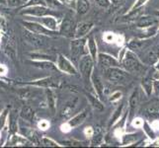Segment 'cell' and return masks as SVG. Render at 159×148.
<instances>
[{
    "label": "cell",
    "instance_id": "obj_19",
    "mask_svg": "<svg viewBox=\"0 0 159 148\" xmlns=\"http://www.w3.org/2000/svg\"><path fill=\"white\" fill-rule=\"evenodd\" d=\"M150 45L149 41H136L134 40L129 43V47L134 51H141V49L146 48Z\"/></svg>",
    "mask_w": 159,
    "mask_h": 148
},
{
    "label": "cell",
    "instance_id": "obj_31",
    "mask_svg": "<svg viewBox=\"0 0 159 148\" xmlns=\"http://www.w3.org/2000/svg\"><path fill=\"white\" fill-rule=\"evenodd\" d=\"M10 128L12 131L17 130V116L15 114V112L11 113L10 116Z\"/></svg>",
    "mask_w": 159,
    "mask_h": 148
},
{
    "label": "cell",
    "instance_id": "obj_7",
    "mask_svg": "<svg viewBox=\"0 0 159 148\" xmlns=\"http://www.w3.org/2000/svg\"><path fill=\"white\" fill-rule=\"evenodd\" d=\"M75 29L76 26L74 25V21L72 18L66 16L62 21L61 26H60V34L65 37H72L75 36Z\"/></svg>",
    "mask_w": 159,
    "mask_h": 148
},
{
    "label": "cell",
    "instance_id": "obj_8",
    "mask_svg": "<svg viewBox=\"0 0 159 148\" xmlns=\"http://www.w3.org/2000/svg\"><path fill=\"white\" fill-rule=\"evenodd\" d=\"M98 63L99 65L104 68V69H107V68H110V67H118L120 63L119 61L114 58L113 56H109V54H106V53H99L98 54Z\"/></svg>",
    "mask_w": 159,
    "mask_h": 148
},
{
    "label": "cell",
    "instance_id": "obj_17",
    "mask_svg": "<svg viewBox=\"0 0 159 148\" xmlns=\"http://www.w3.org/2000/svg\"><path fill=\"white\" fill-rule=\"evenodd\" d=\"M158 23V21L149 16H144V17H140L138 22H136V26L139 28H148V27H154Z\"/></svg>",
    "mask_w": 159,
    "mask_h": 148
},
{
    "label": "cell",
    "instance_id": "obj_38",
    "mask_svg": "<svg viewBox=\"0 0 159 148\" xmlns=\"http://www.w3.org/2000/svg\"><path fill=\"white\" fill-rule=\"evenodd\" d=\"M32 57H34V58H45V59H50V60H53L54 56H48V54H40V53H38V54H32Z\"/></svg>",
    "mask_w": 159,
    "mask_h": 148
},
{
    "label": "cell",
    "instance_id": "obj_55",
    "mask_svg": "<svg viewBox=\"0 0 159 148\" xmlns=\"http://www.w3.org/2000/svg\"><path fill=\"white\" fill-rule=\"evenodd\" d=\"M0 136H1V134H0Z\"/></svg>",
    "mask_w": 159,
    "mask_h": 148
},
{
    "label": "cell",
    "instance_id": "obj_48",
    "mask_svg": "<svg viewBox=\"0 0 159 148\" xmlns=\"http://www.w3.org/2000/svg\"><path fill=\"white\" fill-rule=\"evenodd\" d=\"M5 119H6V112H4L2 116H0V129L3 128V124L5 123Z\"/></svg>",
    "mask_w": 159,
    "mask_h": 148
},
{
    "label": "cell",
    "instance_id": "obj_16",
    "mask_svg": "<svg viewBox=\"0 0 159 148\" xmlns=\"http://www.w3.org/2000/svg\"><path fill=\"white\" fill-rule=\"evenodd\" d=\"M91 81H92V84H93V86H94V88L96 90V93L98 94V96L102 98L104 96V84H103L101 78L99 77V75L96 74L95 72L92 73Z\"/></svg>",
    "mask_w": 159,
    "mask_h": 148
},
{
    "label": "cell",
    "instance_id": "obj_20",
    "mask_svg": "<svg viewBox=\"0 0 159 148\" xmlns=\"http://www.w3.org/2000/svg\"><path fill=\"white\" fill-rule=\"evenodd\" d=\"M90 9V3L88 0H77L76 2V10L77 13L80 15H84L89 11Z\"/></svg>",
    "mask_w": 159,
    "mask_h": 148
},
{
    "label": "cell",
    "instance_id": "obj_47",
    "mask_svg": "<svg viewBox=\"0 0 159 148\" xmlns=\"http://www.w3.org/2000/svg\"><path fill=\"white\" fill-rule=\"evenodd\" d=\"M71 128H72L70 127L68 123L61 125V130L63 131V132H68V131H70V129H71Z\"/></svg>",
    "mask_w": 159,
    "mask_h": 148
},
{
    "label": "cell",
    "instance_id": "obj_35",
    "mask_svg": "<svg viewBox=\"0 0 159 148\" xmlns=\"http://www.w3.org/2000/svg\"><path fill=\"white\" fill-rule=\"evenodd\" d=\"M120 98H122V92L117 91V92L113 93V94L110 96L109 100H110V102H116V101L120 100Z\"/></svg>",
    "mask_w": 159,
    "mask_h": 148
},
{
    "label": "cell",
    "instance_id": "obj_40",
    "mask_svg": "<svg viewBox=\"0 0 159 148\" xmlns=\"http://www.w3.org/2000/svg\"><path fill=\"white\" fill-rule=\"evenodd\" d=\"M7 3L11 7H17L21 5V0H7Z\"/></svg>",
    "mask_w": 159,
    "mask_h": 148
},
{
    "label": "cell",
    "instance_id": "obj_26",
    "mask_svg": "<svg viewBox=\"0 0 159 148\" xmlns=\"http://www.w3.org/2000/svg\"><path fill=\"white\" fill-rule=\"evenodd\" d=\"M86 97L89 100V102H90V104L92 105V107L94 108L95 110H97V111H103V110H104V106L102 105V103L100 102L99 99H97L96 97H94V96L91 95V94H86Z\"/></svg>",
    "mask_w": 159,
    "mask_h": 148
},
{
    "label": "cell",
    "instance_id": "obj_4",
    "mask_svg": "<svg viewBox=\"0 0 159 148\" xmlns=\"http://www.w3.org/2000/svg\"><path fill=\"white\" fill-rule=\"evenodd\" d=\"M23 38L24 40L30 43L31 46L35 47H42L47 43L48 39L43 37V35H39L36 33H33L31 31H25L23 32Z\"/></svg>",
    "mask_w": 159,
    "mask_h": 148
},
{
    "label": "cell",
    "instance_id": "obj_50",
    "mask_svg": "<svg viewBox=\"0 0 159 148\" xmlns=\"http://www.w3.org/2000/svg\"><path fill=\"white\" fill-rule=\"evenodd\" d=\"M154 77H155L156 79H159V72L155 73V75H154Z\"/></svg>",
    "mask_w": 159,
    "mask_h": 148
},
{
    "label": "cell",
    "instance_id": "obj_2",
    "mask_svg": "<svg viewBox=\"0 0 159 148\" xmlns=\"http://www.w3.org/2000/svg\"><path fill=\"white\" fill-rule=\"evenodd\" d=\"M123 65L125 69L130 73H140L141 71L144 70L143 65L140 63L138 57H136L131 52H128L125 53V56L123 61Z\"/></svg>",
    "mask_w": 159,
    "mask_h": 148
},
{
    "label": "cell",
    "instance_id": "obj_44",
    "mask_svg": "<svg viewBox=\"0 0 159 148\" xmlns=\"http://www.w3.org/2000/svg\"><path fill=\"white\" fill-rule=\"evenodd\" d=\"M85 134L87 137H92L93 135H94V129H93L91 127H88L85 128Z\"/></svg>",
    "mask_w": 159,
    "mask_h": 148
},
{
    "label": "cell",
    "instance_id": "obj_42",
    "mask_svg": "<svg viewBox=\"0 0 159 148\" xmlns=\"http://www.w3.org/2000/svg\"><path fill=\"white\" fill-rule=\"evenodd\" d=\"M135 139L134 135H125L124 137V144H127V143H130L131 141H134Z\"/></svg>",
    "mask_w": 159,
    "mask_h": 148
},
{
    "label": "cell",
    "instance_id": "obj_24",
    "mask_svg": "<svg viewBox=\"0 0 159 148\" xmlns=\"http://www.w3.org/2000/svg\"><path fill=\"white\" fill-rule=\"evenodd\" d=\"M47 99H48V108L52 111V114H54L56 112V107H57V102H56V96H54L53 92L51 89L47 90Z\"/></svg>",
    "mask_w": 159,
    "mask_h": 148
},
{
    "label": "cell",
    "instance_id": "obj_37",
    "mask_svg": "<svg viewBox=\"0 0 159 148\" xmlns=\"http://www.w3.org/2000/svg\"><path fill=\"white\" fill-rule=\"evenodd\" d=\"M144 125V123H143V120H142L141 119H139V118H136V119H134V120H133V127L134 128H142Z\"/></svg>",
    "mask_w": 159,
    "mask_h": 148
},
{
    "label": "cell",
    "instance_id": "obj_43",
    "mask_svg": "<svg viewBox=\"0 0 159 148\" xmlns=\"http://www.w3.org/2000/svg\"><path fill=\"white\" fill-rule=\"evenodd\" d=\"M147 1H148V0H138V1L135 2V4L134 5V9H139L142 5H144Z\"/></svg>",
    "mask_w": 159,
    "mask_h": 148
},
{
    "label": "cell",
    "instance_id": "obj_23",
    "mask_svg": "<svg viewBox=\"0 0 159 148\" xmlns=\"http://www.w3.org/2000/svg\"><path fill=\"white\" fill-rule=\"evenodd\" d=\"M40 22L45 27H47L48 29H50L52 31H54V30L57 29V21L54 20V18H52V17H43V18H41Z\"/></svg>",
    "mask_w": 159,
    "mask_h": 148
},
{
    "label": "cell",
    "instance_id": "obj_49",
    "mask_svg": "<svg viewBox=\"0 0 159 148\" xmlns=\"http://www.w3.org/2000/svg\"><path fill=\"white\" fill-rule=\"evenodd\" d=\"M7 72V68L6 66H4L3 64H0V75H4Z\"/></svg>",
    "mask_w": 159,
    "mask_h": 148
},
{
    "label": "cell",
    "instance_id": "obj_32",
    "mask_svg": "<svg viewBox=\"0 0 159 148\" xmlns=\"http://www.w3.org/2000/svg\"><path fill=\"white\" fill-rule=\"evenodd\" d=\"M94 2L102 8H108L111 5V0H94Z\"/></svg>",
    "mask_w": 159,
    "mask_h": 148
},
{
    "label": "cell",
    "instance_id": "obj_34",
    "mask_svg": "<svg viewBox=\"0 0 159 148\" xmlns=\"http://www.w3.org/2000/svg\"><path fill=\"white\" fill-rule=\"evenodd\" d=\"M43 144L45 146H51V147H56L57 146V144L54 142L53 140H52L51 138H48V137H43Z\"/></svg>",
    "mask_w": 159,
    "mask_h": 148
},
{
    "label": "cell",
    "instance_id": "obj_22",
    "mask_svg": "<svg viewBox=\"0 0 159 148\" xmlns=\"http://www.w3.org/2000/svg\"><path fill=\"white\" fill-rule=\"evenodd\" d=\"M5 52L6 54L11 57L12 59L15 58V56H16V45H15V42H14V39H9L7 43H6V47H5Z\"/></svg>",
    "mask_w": 159,
    "mask_h": 148
},
{
    "label": "cell",
    "instance_id": "obj_27",
    "mask_svg": "<svg viewBox=\"0 0 159 148\" xmlns=\"http://www.w3.org/2000/svg\"><path fill=\"white\" fill-rule=\"evenodd\" d=\"M21 117L26 120H32L34 118V111L29 106H24L21 110Z\"/></svg>",
    "mask_w": 159,
    "mask_h": 148
},
{
    "label": "cell",
    "instance_id": "obj_14",
    "mask_svg": "<svg viewBox=\"0 0 159 148\" xmlns=\"http://www.w3.org/2000/svg\"><path fill=\"white\" fill-rule=\"evenodd\" d=\"M59 83H60V81L57 78L48 77V78L35 82L34 85L40 86V87H45V88H56V87L59 86Z\"/></svg>",
    "mask_w": 159,
    "mask_h": 148
},
{
    "label": "cell",
    "instance_id": "obj_5",
    "mask_svg": "<svg viewBox=\"0 0 159 148\" xmlns=\"http://www.w3.org/2000/svg\"><path fill=\"white\" fill-rule=\"evenodd\" d=\"M57 68L60 71H62V72H65L67 74H71V75L77 74V70L75 69L73 64L71 63L66 57L63 56L62 54H59V56H57Z\"/></svg>",
    "mask_w": 159,
    "mask_h": 148
},
{
    "label": "cell",
    "instance_id": "obj_53",
    "mask_svg": "<svg viewBox=\"0 0 159 148\" xmlns=\"http://www.w3.org/2000/svg\"><path fill=\"white\" fill-rule=\"evenodd\" d=\"M155 14H156L157 16H159V11H157V12H155Z\"/></svg>",
    "mask_w": 159,
    "mask_h": 148
},
{
    "label": "cell",
    "instance_id": "obj_45",
    "mask_svg": "<svg viewBox=\"0 0 159 148\" xmlns=\"http://www.w3.org/2000/svg\"><path fill=\"white\" fill-rule=\"evenodd\" d=\"M43 0H30V2L27 4V6H33V5H39V4H43Z\"/></svg>",
    "mask_w": 159,
    "mask_h": 148
},
{
    "label": "cell",
    "instance_id": "obj_54",
    "mask_svg": "<svg viewBox=\"0 0 159 148\" xmlns=\"http://www.w3.org/2000/svg\"><path fill=\"white\" fill-rule=\"evenodd\" d=\"M0 106H1V101H0Z\"/></svg>",
    "mask_w": 159,
    "mask_h": 148
},
{
    "label": "cell",
    "instance_id": "obj_39",
    "mask_svg": "<svg viewBox=\"0 0 159 148\" xmlns=\"http://www.w3.org/2000/svg\"><path fill=\"white\" fill-rule=\"evenodd\" d=\"M39 128H41V129H48V128H50V123L48 122H47V120H41V122L39 123Z\"/></svg>",
    "mask_w": 159,
    "mask_h": 148
},
{
    "label": "cell",
    "instance_id": "obj_13",
    "mask_svg": "<svg viewBox=\"0 0 159 148\" xmlns=\"http://www.w3.org/2000/svg\"><path fill=\"white\" fill-rule=\"evenodd\" d=\"M93 28V23L91 22H81L75 29V37L76 38H82L87 35Z\"/></svg>",
    "mask_w": 159,
    "mask_h": 148
},
{
    "label": "cell",
    "instance_id": "obj_29",
    "mask_svg": "<svg viewBox=\"0 0 159 148\" xmlns=\"http://www.w3.org/2000/svg\"><path fill=\"white\" fill-rule=\"evenodd\" d=\"M123 108H124V105L122 104L120 107H118L117 108V110L116 111L114 112V114H113V116H112V118H111V119H110V123H109V127H111V125H113L115 123L117 122V120L120 119V114H122V112H123Z\"/></svg>",
    "mask_w": 159,
    "mask_h": 148
},
{
    "label": "cell",
    "instance_id": "obj_30",
    "mask_svg": "<svg viewBox=\"0 0 159 148\" xmlns=\"http://www.w3.org/2000/svg\"><path fill=\"white\" fill-rule=\"evenodd\" d=\"M46 3L52 9H59L62 7V3L59 0H46Z\"/></svg>",
    "mask_w": 159,
    "mask_h": 148
},
{
    "label": "cell",
    "instance_id": "obj_33",
    "mask_svg": "<svg viewBox=\"0 0 159 148\" xmlns=\"http://www.w3.org/2000/svg\"><path fill=\"white\" fill-rule=\"evenodd\" d=\"M103 141V134L101 132L97 133L95 136H93V140H92V144L93 145H100Z\"/></svg>",
    "mask_w": 159,
    "mask_h": 148
},
{
    "label": "cell",
    "instance_id": "obj_18",
    "mask_svg": "<svg viewBox=\"0 0 159 148\" xmlns=\"http://www.w3.org/2000/svg\"><path fill=\"white\" fill-rule=\"evenodd\" d=\"M87 116H88V111H87V110H84V111H82L81 113L77 114L75 117L71 119L68 122V123L71 128L78 127V125H80L82 123H84V120L87 119Z\"/></svg>",
    "mask_w": 159,
    "mask_h": 148
},
{
    "label": "cell",
    "instance_id": "obj_15",
    "mask_svg": "<svg viewBox=\"0 0 159 148\" xmlns=\"http://www.w3.org/2000/svg\"><path fill=\"white\" fill-rule=\"evenodd\" d=\"M51 13V10H48V8L46 7H43V6H35L33 7H30L28 10H25L23 14H28V15H34V16H45V15H48Z\"/></svg>",
    "mask_w": 159,
    "mask_h": 148
},
{
    "label": "cell",
    "instance_id": "obj_11",
    "mask_svg": "<svg viewBox=\"0 0 159 148\" xmlns=\"http://www.w3.org/2000/svg\"><path fill=\"white\" fill-rule=\"evenodd\" d=\"M24 25L27 29L29 31L33 32V33H36V34H39V35H43V36H51L52 35V31L50 29H46L45 27L38 24V23H32V22H24Z\"/></svg>",
    "mask_w": 159,
    "mask_h": 148
},
{
    "label": "cell",
    "instance_id": "obj_1",
    "mask_svg": "<svg viewBox=\"0 0 159 148\" xmlns=\"http://www.w3.org/2000/svg\"><path fill=\"white\" fill-rule=\"evenodd\" d=\"M105 78L113 84H125L129 83L131 79L129 73L119 67L105 69Z\"/></svg>",
    "mask_w": 159,
    "mask_h": 148
},
{
    "label": "cell",
    "instance_id": "obj_21",
    "mask_svg": "<svg viewBox=\"0 0 159 148\" xmlns=\"http://www.w3.org/2000/svg\"><path fill=\"white\" fill-rule=\"evenodd\" d=\"M87 42H88V48L90 52V56L93 58V60L96 61L98 59V52H97V43L95 42V39L92 36H90Z\"/></svg>",
    "mask_w": 159,
    "mask_h": 148
},
{
    "label": "cell",
    "instance_id": "obj_41",
    "mask_svg": "<svg viewBox=\"0 0 159 148\" xmlns=\"http://www.w3.org/2000/svg\"><path fill=\"white\" fill-rule=\"evenodd\" d=\"M63 143V145L65 144V145H70V146H80L81 145V142H79V141H74V140H72V141H63L62 142Z\"/></svg>",
    "mask_w": 159,
    "mask_h": 148
},
{
    "label": "cell",
    "instance_id": "obj_28",
    "mask_svg": "<svg viewBox=\"0 0 159 148\" xmlns=\"http://www.w3.org/2000/svg\"><path fill=\"white\" fill-rule=\"evenodd\" d=\"M141 86L147 95H150L153 90V82L149 78H144L141 81Z\"/></svg>",
    "mask_w": 159,
    "mask_h": 148
},
{
    "label": "cell",
    "instance_id": "obj_36",
    "mask_svg": "<svg viewBox=\"0 0 159 148\" xmlns=\"http://www.w3.org/2000/svg\"><path fill=\"white\" fill-rule=\"evenodd\" d=\"M116 39H117V37L115 36L113 33H106L105 36H104V40H105L107 43H112Z\"/></svg>",
    "mask_w": 159,
    "mask_h": 148
},
{
    "label": "cell",
    "instance_id": "obj_9",
    "mask_svg": "<svg viewBox=\"0 0 159 148\" xmlns=\"http://www.w3.org/2000/svg\"><path fill=\"white\" fill-rule=\"evenodd\" d=\"M78 102H79V99L77 97H75L73 99H70L68 102L65 103V105L61 109V111H60V116H61L62 118L70 117L71 114L76 111V109H77Z\"/></svg>",
    "mask_w": 159,
    "mask_h": 148
},
{
    "label": "cell",
    "instance_id": "obj_25",
    "mask_svg": "<svg viewBox=\"0 0 159 148\" xmlns=\"http://www.w3.org/2000/svg\"><path fill=\"white\" fill-rule=\"evenodd\" d=\"M32 64L34 66L41 68V69H45V70H48V71H57V67L48 61H36V62H32Z\"/></svg>",
    "mask_w": 159,
    "mask_h": 148
},
{
    "label": "cell",
    "instance_id": "obj_51",
    "mask_svg": "<svg viewBox=\"0 0 159 148\" xmlns=\"http://www.w3.org/2000/svg\"><path fill=\"white\" fill-rule=\"evenodd\" d=\"M156 69L159 70V59L157 60V63H156Z\"/></svg>",
    "mask_w": 159,
    "mask_h": 148
},
{
    "label": "cell",
    "instance_id": "obj_3",
    "mask_svg": "<svg viewBox=\"0 0 159 148\" xmlns=\"http://www.w3.org/2000/svg\"><path fill=\"white\" fill-rule=\"evenodd\" d=\"M93 58L91 56H83L79 60V70L85 82H89L93 70Z\"/></svg>",
    "mask_w": 159,
    "mask_h": 148
},
{
    "label": "cell",
    "instance_id": "obj_46",
    "mask_svg": "<svg viewBox=\"0 0 159 148\" xmlns=\"http://www.w3.org/2000/svg\"><path fill=\"white\" fill-rule=\"evenodd\" d=\"M153 89H154L156 96H159V80L153 82Z\"/></svg>",
    "mask_w": 159,
    "mask_h": 148
},
{
    "label": "cell",
    "instance_id": "obj_52",
    "mask_svg": "<svg viewBox=\"0 0 159 148\" xmlns=\"http://www.w3.org/2000/svg\"><path fill=\"white\" fill-rule=\"evenodd\" d=\"M5 0H0V3H4Z\"/></svg>",
    "mask_w": 159,
    "mask_h": 148
},
{
    "label": "cell",
    "instance_id": "obj_6",
    "mask_svg": "<svg viewBox=\"0 0 159 148\" xmlns=\"http://www.w3.org/2000/svg\"><path fill=\"white\" fill-rule=\"evenodd\" d=\"M142 114L149 119H159V101H152L142 107Z\"/></svg>",
    "mask_w": 159,
    "mask_h": 148
},
{
    "label": "cell",
    "instance_id": "obj_12",
    "mask_svg": "<svg viewBox=\"0 0 159 148\" xmlns=\"http://www.w3.org/2000/svg\"><path fill=\"white\" fill-rule=\"evenodd\" d=\"M139 101H140V95H139V89H135L133 94H131L129 98V119L134 117V114L135 111L138 110V107L139 105Z\"/></svg>",
    "mask_w": 159,
    "mask_h": 148
},
{
    "label": "cell",
    "instance_id": "obj_10",
    "mask_svg": "<svg viewBox=\"0 0 159 148\" xmlns=\"http://www.w3.org/2000/svg\"><path fill=\"white\" fill-rule=\"evenodd\" d=\"M85 43L86 40L82 39V38H76V40L71 41L70 49H71V53H72V56L74 57H79L84 53Z\"/></svg>",
    "mask_w": 159,
    "mask_h": 148
}]
</instances>
